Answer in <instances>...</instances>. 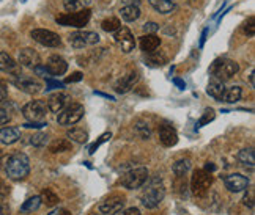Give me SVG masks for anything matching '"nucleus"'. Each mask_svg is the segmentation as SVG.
<instances>
[{"label":"nucleus","instance_id":"obj_1","mask_svg":"<svg viewBox=\"0 0 255 215\" xmlns=\"http://www.w3.org/2000/svg\"><path fill=\"white\" fill-rule=\"evenodd\" d=\"M0 167L5 174L13 181H22L30 173V160L24 152H14L2 155L0 159Z\"/></svg>","mask_w":255,"mask_h":215},{"label":"nucleus","instance_id":"obj_2","mask_svg":"<svg viewBox=\"0 0 255 215\" xmlns=\"http://www.w3.org/2000/svg\"><path fill=\"white\" fill-rule=\"evenodd\" d=\"M165 197V187L161 181L159 176L153 178L148 184V187L145 189V192L142 193V204L146 209H156L162 203Z\"/></svg>","mask_w":255,"mask_h":215},{"label":"nucleus","instance_id":"obj_3","mask_svg":"<svg viewBox=\"0 0 255 215\" xmlns=\"http://www.w3.org/2000/svg\"><path fill=\"white\" fill-rule=\"evenodd\" d=\"M240 66L237 62L233 60H225V58H218L214 60L211 68H210V74L216 79H219L221 82H227L230 80L235 74H238Z\"/></svg>","mask_w":255,"mask_h":215},{"label":"nucleus","instance_id":"obj_4","mask_svg":"<svg viewBox=\"0 0 255 215\" xmlns=\"http://www.w3.org/2000/svg\"><path fill=\"white\" fill-rule=\"evenodd\" d=\"M92 17V11L88 8L79 9V11H73V13H63L60 16L55 17V22L58 25L63 27H76V28H82L88 24Z\"/></svg>","mask_w":255,"mask_h":215},{"label":"nucleus","instance_id":"obj_5","mask_svg":"<svg viewBox=\"0 0 255 215\" xmlns=\"http://www.w3.org/2000/svg\"><path fill=\"white\" fill-rule=\"evenodd\" d=\"M148 168L145 167H139V168H132L128 173H125L122 176V181L120 184L123 185L125 189L128 190H135V189H140L146 184L148 181Z\"/></svg>","mask_w":255,"mask_h":215},{"label":"nucleus","instance_id":"obj_6","mask_svg":"<svg viewBox=\"0 0 255 215\" xmlns=\"http://www.w3.org/2000/svg\"><path fill=\"white\" fill-rule=\"evenodd\" d=\"M213 184V176L207 170H195L194 176L191 179V189L195 197L203 198L207 197V193Z\"/></svg>","mask_w":255,"mask_h":215},{"label":"nucleus","instance_id":"obj_7","mask_svg":"<svg viewBox=\"0 0 255 215\" xmlns=\"http://www.w3.org/2000/svg\"><path fill=\"white\" fill-rule=\"evenodd\" d=\"M85 109L82 104H70L57 116V123L60 126H73L84 118Z\"/></svg>","mask_w":255,"mask_h":215},{"label":"nucleus","instance_id":"obj_8","mask_svg":"<svg viewBox=\"0 0 255 215\" xmlns=\"http://www.w3.org/2000/svg\"><path fill=\"white\" fill-rule=\"evenodd\" d=\"M68 41L74 49H85V47H92L100 43V35L95 32H87V30H79L70 35Z\"/></svg>","mask_w":255,"mask_h":215},{"label":"nucleus","instance_id":"obj_9","mask_svg":"<svg viewBox=\"0 0 255 215\" xmlns=\"http://www.w3.org/2000/svg\"><path fill=\"white\" fill-rule=\"evenodd\" d=\"M22 115L28 121H44L47 115V105L43 101H32L22 107Z\"/></svg>","mask_w":255,"mask_h":215},{"label":"nucleus","instance_id":"obj_10","mask_svg":"<svg viewBox=\"0 0 255 215\" xmlns=\"http://www.w3.org/2000/svg\"><path fill=\"white\" fill-rule=\"evenodd\" d=\"M30 36L33 38V41H36L41 46H46V47H60L62 46L60 36L51 30H44V28H35V30H32Z\"/></svg>","mask_w":255,"mask_h":215},{"label":"nucleus","instance_id":"obj_11","mask_svg":"<svg viewBox=\"0 0 255 215\" xmlns=\"http://www.w3.org/2000/svg\"><path fill=\"white\" fill-rule=\"evenodd\" d=\"M13 83L19 88V90L27 93V94H38L43 90V85L36 79H33V77H28V75H22V74L14 75Z\"/></svg>","mask_w":255,"mask_h":215},{"label":"nucleus","instance_id":"obj_12","mask_svg":"<svg viewBox=\"0 0 255 215\" xmlns=\"http://www.w3.org/2000/svg\"><path fill=\"white\" fill-rule=\"evenodd\" d=\"M114 40H115V43L119 44V47L122 49V51H123L125 54H129V52L134 51V47H135V40H134L132 33L129 32V28L120 27L119 30H115Z\"/></svg>","mask_w":255,"mask_h":215},{"label":"nucleus","instance_id":"obj_13","mask_svg":"<svg viewBox=\"0 0 255 215\" xmlns=\"http://www.w3.org/2000/svg\"><path fill=\"white\" fill-rule=\"evenodd\" d=\"M126 203V198L123 195L119 193H114L111 195L109 198H106V201L100 206V211L103 215H115V214H120V211L123 209Z\"/></svg>","mask_w":255,"mask_h":215},{"label":"nucleus","instance_id":"obj_14","mask_svg":"<svg viewBox=\"0 0 255 215\" xmlns=\"http://www.w3.org/2000/svg\"><path fill=\"white\" fill-rule=\"evenodd\" d=\"M224 184L230 192L238 193V192H243L249 187V178L248 176L240 174V173H232L224 178Z\"/></svg>","mask_w":255,"mask_h":215},{"label":"nucleus","instance_id":"obj_15","mask_svg":"<svg viewBox=\"0 0 255 215\" xmlns=\"http://www.w3.org/2000/svg\"><path fill=\"white\" fill-rule=\"evenodd\" d=\"M70 94H66L63 91H57L54 94L49 96V99H47V110H51L54 113H60L65 107L70 104Z\"/></svg>","mask_w":255,"mask_h":215},{"label":"nucleus","instance_id":"obj_16","mask_svg":"<svg viewBox=\"0 0 255 215\" xmlns=\"http://www.w3.org/2000/svg\"><path fill=\"white\" fill-rule=\"evenodd\" d=\"M19 63H21L24 68H28V70H33L38 65H41V58L38 55V52L32 47H25L19 52Z\"/></svg>","mask_w":255,"mask_h":215},{"label":"nucleus","instance_id":"obj_17","mask_svg":"<svg viewBox=\"0 0 255 215\" xmlns=\"http://www.w3.org/2000/svg\"><path fill=\"white\" fill-rule=\"evenodd\" d=\"M47 71L49 74H51L52 77H58V75H63L66 71H68V63L63 57L60 55H51L47 60Z\"/></svg>","mask_w":255,"mask_h":215},{"label":"nucleus","instance_id":"obj_18","mask_svg":"<svg viewBox=\"0 0 255 215\" xmlns=\"http://www.w3.org/2000/svg\"><path fill=\"white\" fill-rule=\"evenodd\" d=\"M158 132H159V142L165 148H172V146L178 143V134H176L175 128H172L170 124H161Z\"/></svg>","mask_w":255,"mask_h":215},{"label":"nucleus","instance_id":"obj_19","mask_svg":"<svg viewBox=\"0 0 255 215\" xmlns=\"http://www.w3.org/2000/svg\"><path fill=\"white\" fill-rule=\"evenodd\" d=\"M139 82V74L137 72H129L123 75L122 79H119V82L115 83V91L119 94H125L128 91H131L134 85Z\"/></svg>","mask_w":255,"mask_h":215},{"label":"nucleus","instance_id":"obj_20","mask_svg":"<svg viewBox=\"0 0 255 215\" xmlns=\"http://www.w3.org/2000/svg\"><path fill=\"white\" fill-rule=\"evenodd\" d=\"M224 91H225L224 82H221L219 79H216V77H211L210 82H208V86H207V93L213 97V99L222 101Z\"/></svg>","mask_w":255,"mask_h":215},{"label":"nucleus","instance_id":"obj_21","mask_svg":"<svg viewBox=\"0 0 255 215\" xmlns=\"http://www.w3.org/2000/svg\"><path fill=\"white\" fill-rule=\"evenodd\" d=\"M159 46H161V38L156 35H143L140 38V49L145 54H150V52L156 51Z\"/></svg>","mask_w":255,"mask_h":215},{"label":"nucleus","instance_id":"obj_22","mask_svg":"<svg viewBox=\"0 0 255 215\" xmlns=\"http://www.w3.org/2000/svg\"><path fill=\"white\" fill-rule=\"evenodd\" d=\"M21 139V131L17 128H3L0 129V143L2 144H13Z\"/></svg>","mask_w":255,"mask_h":215},{"label":"nucleus","instance_id":"obj_23","mask_svg":"<svg viewBox=\"0 0 255 215\" xmlns=\"http://www.w3.org/2000/svg\"><path fill=\"white\" fill-rule=\"evenodd\" d=\"M145 62L148 66L151 68H161L164 66L165 63L169 62V58H167V54L162 52V51H153L150 54H146V58H145Z\"/></svg>","mask_w":255,"mask_h":215},{"label":"nucleus","instance_id":"obj_24","mask_svg":"<svg viewBox=\"0 0 255 215\" xmlns=\"http://www.w3.org/2000/svg\"><path fill=\"white\" fill-rule=\"evenodd\" d=\"M150 5L161 14H169L176 8L172 0H150Z\"/></svg>","mask_w":255,"mask_h":215},{"label":"nucleus","instance_id":"obj_25","mask_svg":"<svg viewBox=\"0 0 255 215\" xmlns=\"http://www.w3.org/2000/svg\"><path fill=\"white\" fill-rule=\"evenodd\" d=\"M16 70H17V63L13 58L5 52H0V71L16 74Z\"/></svg>","mask_w":255,"mask_h":215},{"label":"nucleus","instance_id":"obj_26","mask_svg":"<svg viewBox=\"0 0 255 215\" xmlns=\"http://www.w3.org/2000/svg\"><path fill=\"white\" fill-rule=\"evenodd\" d=\"M120 16L126 22H134L140 17V8L139 6H123L120 9Z\"/></svg>","mask_w":255,"mask_h":215},{"label":"nucleus","instance_id":"obj_27","mask_svg":"<svg viewBox=\"0 0 255 215\" xmlns=\"http://www.w3.org/2000/svg\"><path fill=\"white\" fill-rule=\"evenodd\" d=\"M66 139L70 140V142H76V143H79V144H84L88 140V132L81 129V128H74V129L66 132Z\"/></svg>","mask_w":255,"mask_h":215},{"label":"nucleus","instance_id":"obj_28","mask_svg":"<svg viewBox=\"0 0 255 215\" xmlns=\"http://www.w3.org/2000/svg\"><path fill=\"white\" fill-rule=\"evenodd\" d=\"M238 162L243 165L244 168H254V163H255V154H254V149L249 148V149H243L240 151L238 154Z\"/></svg>","mask_w":255,"mask_h":215},{"label":"nucleus","instance_id":"obj_29","mask_svg":"<svg viewBox=\"0 0 255 215\" xmlns=\"http://www.w3.org/2000/svg\"><path fill=\"white\" fill-rule=\"evenodd\" d=\"M93 0H65V9L68 13H73V11H79V9L88 8L92 5Z\"/></svg>","mask_w":255,"mask_h":215},{"label":"nucleus","instance_id":"obj_30","mask_svg":"<svg viewBox=\"0 0 255 215\" xmlns=\"http://www.w3.org/2000/svg\"><path fill=\"white\" fill-rule=\"evenodd\" d=\"M241 88L240 86H230L229 90H225L224 91V96H222V101L224 102H227V104H235V102H238L240 101V97H241Z\"/></svg>","mask_w":255,"mask_h":215},{"label":"nucleus","instance_id":"obj_31","mask_svg":"<svg viewBox=\"0 0 255 215\" xmlns=\"http://www.w3.org/2000/svg\"><path fill=\"white\" fill-rule=\"evenodd\" d=\"M191 170V160L189 159H180L173 163L172 171L175 173L176 178H183V176Z\"/></svg>","mask_w":255,"mask_h":215},{"label":"nucleus","instance_id":"obj_32","mask_svg":"<svg viewBox=\"0 0 255 215\" xmlns=\"http://www.w3.org/2000/svg\"><path fill=\"white\" fill-rule=\"evenodd\" d=\"M134 132H135V135H139L142 140H148L150 137H151L150 126H148V123L143 121V120L135 121V124H134Z\"/></svg>","mask_w":255,"mask_h":215},{"label":"nucleus","instance_id":"obj_33","mask_svg":"<svg viewBox=\"0 0 255 215\" xmlns=\"http://www.w3.org/2000/svg\"><path fill=\"white\" fill-rule=\"evenodd\" d=\"M41 206V198L40 197H32L27 201H24V204L21 206V212L22 214H32L35 211H38Z\"/></svg>","mask_w":255,"mask_h":215},{"label":"nucleus","instance_id":"obj_34","mask_svg":"<svg viewBox=\"0 0 255 215\" xmlns=\"http://www.w3.org/2000/svg\"><path fill=\"white\" fill-rule=\"evenodd\" d=\"M40 198H41V204H46L49 208H54L58 204V197L51 189H44L40 195Z\"/></svg>","mask_w":255,"mask_h":215},{"label":"nucleus","instance_id":"obj_35","mask_svg":"<svg viewBox=\"0 0 255 215\" xmlns=\"http://www.w3.org/2000/svg\"><path fill=\"white\" fill-rule=\"evenodd\" d=\"M71 149V143L70 140H55L51 143L49 146V151L57 154V152H65V151H70Z\"/></svg>","mask_w":255,"mask_h":215},{"label":"nucleus","instance_id":"obj_36","mask_svg":"<svg viewBox=\"0 0 255 215\" xmlns=\"http://www.w3.org/2000/svg\"><path fill=\"white\" fill-rule=\"evenodd\" d=\"M103 30L107 32V33H111V32H115V30H119V28L122 27V22L119 21L117 17H109V19H104L103 24Z\"/></svg>","mask_w":255,"mask_h":215},{"label":"nucleus","instance_id":"obj_37","mask_svg":"<svg viewBox=\"0 0 255 215\" xmlns=\"http://www.w3.org/2000/svg\"><path fill=\"white\" fill-rule=\"evenodd\" d=\"M28 143H30L32 146H36V148H41V146H46V143H47V140H49V137H47V134H44V132H36V134H33L32 137H28Z\"/></svg>","mask_w":255,"mask_h":215},{"label":"nucleus","instance_id":"obj_38","mask_svg":"<svg viewBox=\"0 0 255 215\" xmlns=\"http://www.w3.org/2000/svg\"><path fill=\"white\" fill-rule=\"evenodd\" d=\"M111 137H112V134H111V132L103 134V135L100 137V139H98V140L90 146V148H88V152H90V154H95V152H96V149L100 148V146H101L103 143H106V142H109V140H111Z\"/></svg>","mask_w":255,"mask_h":215},{"label":"nucleus","instance_id":"obj_39","mask_svg":"<svg viewBox=\"0 0 255 215\" xmlns=\"http://www.w3.org/2000/svg\"><path fill=\"white\" fill-rule=\"evenodd\" d=\"M213 120H214V110L213 109H207V110H205V113H203V116L200 118V121L197 123V128H202V126L211 123Z\"/></svg>","mask_w":255,"mask_h":215},{"label":"nucleus","instance_id":"obj_40","mask_svg":"<svg viewBox=\"0 0 255 215\" xmlns=\"http://www.w3.org/2000/svg\"><path fill=\"white\" fill-rule=\"evenodd\" d=\"M159 30V24H156V22H146L143 24V32L146 35H156V32Z\"/></svg>","mask_w":255,"mask_h":215},{"label":"nucleus","instance_id":"obj_41","mask_svg":"<svg viewBox=\"0 0 255 215\" xmlns=\"http://www.w3.org/2000/svg\"><path fill=\"white\" fill-rule=\"evenodd\" d=\"M33 72L36 74V75H40V77H44V79H51V74H49V71H47V68L46 66H43V65H38L36 68H33Z\"/></svg>","mask_w":255,"mask_h":215},{"label":"nucleus","instance_id":"obj_42","mask_svg":"<svg viewBox=\"0 0 255 215\" xmlns=\"http://www.w3.org/2000/svg\"><path fill=\"white\" fill-rule=\"evenodd\" d=\"M46 126H47L46 121H28L24 124V128H27V129H43V128H46Z\"/></svg>","mask_w":255,"mask_h":215},{"label":"nucleus","instance_id":"obj_43","mask_svg":"<svg viewBox=\"0 0 255 215\" xmlns=\"http://www.w3.org/2000/svg\"><path fill=\"white\" fill-rule=\"evenodd\" d=\"M8 195H9V187L6 185V182L2 178H0V201L5 200Z\"/></svg>","mask_w":255,"mask_h":215},{"label":"nucleus","instance_id":"obj_44","mask_svg":"<svg viewBox=\"0 0 255 215\" xmlns=\"http://www.w3.org/2000/svg\"><path fill=\"white\" fill-rule=\"evenodd\" d=\"M8 99V88L3 80H0V104H3Z\"/></svg>","mask_w":255,"mask_h":215},{"label":"nucleus","instance_id":"obj_45","mask_svg":"<svg viewBox=\"0 0 255 215\" xmlns=\"http://www.w3.org/2000/svg\"><path fill=\"white\" fill-rule=\"evenodd\" d=\"M9 120H11V115H9V112L6 109H3V107H0V126L6 124Z\"/></svg>","mask_w":255,"mask_h":215},{"label":"nucleus","instance_id":"obj_46","mask_svg":"<svg viewBox=\"0 0 255 215\" xmlns=\"http://www.w3.org/2000/svg\"><path fill=\"white\" fill-rule=\"evenodd\" d=\"M243 204H244V206H248L249 209H254V192H252V190L249 192V195H248V193L244 195Z\"/></svg>","mask_w":255,"mask_h":215},{"label":"nucleus","instance_id":"obj_47","mask_svg":"<svg viewBox=\"0 0 255 215\" xmlns=\"http://www.w3.org/2000/svg\"><path fill=\"white\" fill-rule=\"evenodd\" d=\"M254 32H255L254 17H249V22H246V25H244V33H246L248 36H254Z\"/></svg>","mask_w":255,"mask_h":215},{"label":"nucleus","instance_id":"obj_48","mask_svg":"<svg viewBox=\"0 0 255 215\" xmlns=\"http://www.w3.org/2000/svg\"><path fill=\"white\" fill-rule=\"evenodd\" d=\"M54 88H63V83L52 80V77H51V79H46V91L54 90Z\"/></svg>","mask_w":255,"mask_h":215},{"label":"nucleus","instance_id":"obj_49","mask_svg":"<svg viewBox=\"0 0 255 215\" xmlns=\"http://www.w3.org/2000/svg\"><path fill=\"white\" fill-rule=\"evenodd\" d=\"M79 80H82V72H74L66 79V83H73V82H79Z\"/></svg>","mask_w":255,"mask_h":215},{"label":"nucleus","instance_id":"obj_50","mask_svg":"<svg viewBox=\"0 0 255 215\" xmlns=\"http://www.w3.org/2000/svg\"><path fill=\"white\" fill-rule=\"evenodd\" d=\"M122 214L120 215H140V211L137 208H129V209H125V211H120Z\"/></svg>","mask_w":255,"mask_h":215},{"label":"nucleus","instance_id":"obj_51","mask_svg":"<svg viewBox=\"0 0 255 215\" xmlns=\"http://www.w3.org/2000/svg\"><path fill=\"white\" fill-rule=\"evenodd\" d=\"M122 3H125V6H139L140 0H122Z\"/></svg>","mask_w":255,"mask_h":215},{"label":"nucleus","instance_id":"obj_52","mask_svg":"<svg viewBox=\"0 0 255 215\" xmlns=\"http://www.w3.org/2000/svg\"><path fill=\"white\" fill-rule=\"evenodd\" d=\"M173 83H175L176 86H178L180 90H184V88H186V83H184L181 79H173Z\"/></svg>","mask_w":255,"mask_h":215},{"label":"nucleus","instance_id":"obj_53","mask_svg":"<svg viewBox=\"0 0 255 215\" xmlns=\"http://www.w3.org/2000/svg\"><path fill=\"white\" fill-rule=\"evenodd\" d=\"M205 170H207V171H214L216 170V167H214V163H211V162H208L207 165H205Z\"/></svg>","mask_w":255,"mask_h":215},{"label":"nucleus","instance_id":"obj_54","mask_svg":"<svg viewBox=\"0 0 255 215\" xmlns=\"http://www.w3.org/2000/svg\"><path fill=\"white\" fill-rule=\"evenodd\" d=\"M47 215H62V209H54L51 214H47Z\"/></svg>","mask_w":255,"mask_h":215},{"label":"nucleus","instance_id":"obj_55","mask_svg":"<svg viewBox=\"0 0 255 215\" xmlns=\"http://www.w3.org/2000/svg\"><path fill=\"white\" fill-rule=\"evenodd\" d=\"M251 85H254V71H251Z\"/></svg>","mask_w":255,"mask_h":215},{"label":"nucleus","instance_id":"obj_56","mask_svg":"<svg viewBox=\"0 0 255 215\" xmlns=\"http://www.w3.org/2000/svg\"><path fill=\"white\" fill-rule=\"evenodd\" d=\"M0 159H2V149H0Z\"/></svg>","mask_w":255,"mask_h":215},{"label":"nucleus","instance_id":"obj_57","mask_svg":"<svg viewBox=\"0 0 255 215\" xmlns=\"http://www.w3.org/2000/svg\"><path fill=\"white\" fill-rule=\"evenodd\" d=\"M90 215H101V214H90Z\"/></svg>","mask_w":255,"mask_h":215}]
</instances>
